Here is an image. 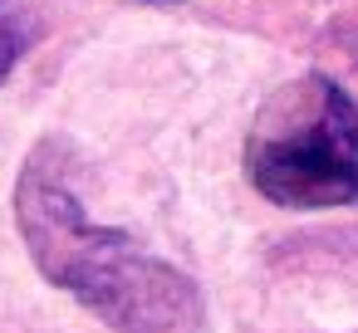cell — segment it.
I'll use <instances>...</instances> for the list:
<instances>
[{"mask_svg": "<svg viewBox=\"0 0 358 333\" xmlns=\"http://www.w3.org/2000/svg\"><path fill=\"white\" fill-rule=\"evenodd\" d=\"M245 182L289 211L358 206V103L329 74L280 84L245 133Z\"/></svg>", "mask_w": 358, "mask_h": 333, "instance_id": "cell-2", "label": "cell"}, {"mask_svg": "<svg viewBox=\"0 0 358 333\" xmlns=\"http://www.w3.org/2000/svg\"><path fill=\"white\" fill-rule=\"evenodd\" d=\"M35 45V25L20 6H10V0H0V84H6L15 74V64L25 59V50Z\"/></svg>", "mask_w": 358, "mask_h": 333, "instance_id": "cell-3", "label": "cell"}, {"mask_svg": "<svg viewBox=\"0 0 358 333\" xmlns=\"http://www.w3.org/2000/svg\"><path fill=\"white\" fill-rule=\"evenodd\" d=\"M152 6H172V0H152Z\"/></svg>", "mask_w": 358, "mask_h": 333, "instance_id": "cell-5", "label": "cell"}, {"mask_svg": "<svg viewBox=\"0 0 358 333\" xmlns=\"http://www.w3.org/2000/svg\"><path fill=\"white\" fill-rule=\"evenodd\" d=\"M343 50H348V59H353V69H358V35H348V40H343Z\"/></svg>", "mask_w": 358, "mask_h": 333, "instance_id": "cell-4", "label": "cell"}, {"mask_svg": "<svg viewBox=\"0 0 358 333\" xmlns=\"http://www.w3.org/2000/svg\"><path fill=\"white\" fill-rule=\"evenodd\" d=\"M69 172L74 157L59 138H45L20 167L15 225L35 269L113 333H211L196 279L128 230L89 221Z\"/></svg>", "mask_w": 358, "mask_h": 333, "instance_id": "cell-1", "label": "cell"}]
</instances>
